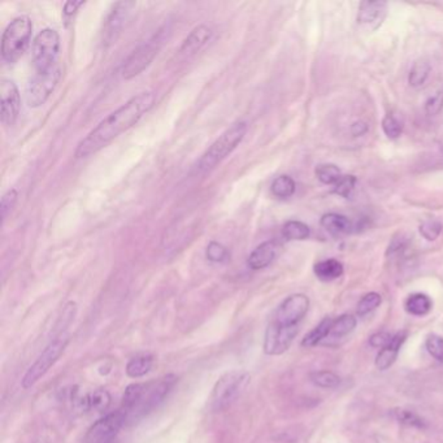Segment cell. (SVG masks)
Here are the masks:
<instances>
[{"mask_svg":"<svg viewBox=\"0 0 443 443\" xmlns=\"http://www.w3.org/2000/svg\"><path fill=\"white\" fill-rule=\"evenodd\" d=\"M155 102L156 97L151 91H144L129 99L125 105H121L120 108L108 114L105 120L100 121L87 137L78 143L75 152V158H87L105 149L121 133L134 127L142 119L143 114L149 112L155 105Z\"/></svg>","mask_w":443,"mask_h":443,"instance_id":"1","label":"cell"},{"mask_svg":"<svg viewBox=\"0 0 443 443\" xmlns=\"http://www.w3.org/2000/svg\"><path fill=\"white\" fill-rule=\"evenodd\" d=\"M177 383V377L166 375L150 383H132L125 389L120 411L125 422H136L164 402Z\"/></svg>","mask_w":443,"mask_h":443,"instance_id":"2","label":"cell"},{"mask_svg":"<svg viewBox=\"0 0 443 443\" xmlns=\"http://www.w3.org/2000/svg\"><path fill=\"white\" fill-rule=\"evenodd\" d=\"M246 133L247 124L245 121L233 124L204 152L203 156L198 161V171L201 173L208 172L220 164L228 155H230L237 149V146L243 141Z\"/></svg>","mask_w":443,"mask_h":443,"instance_id":"3","label":"cell"},{"mask_svg":"<svg viewBox=\"0 0 443 443\" xmlns=\"http://www.w3.org/2000/svg\"><path fill=\"white\" fill-rule=\"evenodd\" d=\"M33 23L28 16H18L8 23L1 37V58L8 64L18 60L31 45Z\"/></svg>","mask_w":443,"mask_h":443,"instance_id":"4","label":"cell"},{"mask_svg":"<svg viewBox=\"0 0 443 443\" xmlns=\"http://www.w3.org/2000/svg\"><path fill=\"white\" fill-rule=\"evenodd\" d=\"M250 383V375L246 372L232 370L218 378L210 394V408L213 411L225 410L240 398Z\"/></svg>","mask_w":443,"mask_h":443,"instance_id":"5","label":"cell"},{"mask_svg":"<svg viewBox=\"0 0 443 443\" xmlns=\"http://www.w3.org/2000/svg\"><path fill=\"white\" fill-rule=\"evenodd\" d=\"M69 343L68 334H61L46 346L45 350L31 365V368L26 370L21 380V386L23 389H31L36 383L50 370L53 364L60 359L61 355L65 351Z\"/></svg>","mask_w":443,"mask_h":443,"instance_id":"6","label":"cell"},{"mask_svg":"<svg viewBox=\"0 0 443 443\" xmlns=\"http://www.w3.org/2000/svg\"><path fill=\"white\" fill-rule=\"evenodd\" d=\"M60 36L55 29H43L33 42V63L36 72H47L59 64Z\"/></svg>","mask_w":443,"mask_h":443,"instance_id":"7","label":"cell"},{"mask_svg":"<svg viewBox=\"0 0 443 443\" xmlns=\"http://www.w3.org/2000/svg\"><path fill=\"white\" fill-rule=\"evenodd\" d=\"M163 42H164V31H159L154 37L136 48L124 63L122 77L125 80H130L136 75H141L155 59Z\"/></svg>","mask_w":443,"mask_h":443,"instance_id":"8","label":"cell"},{"mask_svg":"<svg viewBox=\"0 0 443 443\" xmlns=\"http://www.w3.org/2000/svg\"><path fill=\"white\" fill-rule=\"evenodd\" d=\"M61 78L60 64L47 72H36L26 87V103L31 108L45 105Z\"/></svg>","mask_w":443,"mask_h":443,"instance_id":"9","label":"cell"},{"mask_svg":"<svg viewBox=\"0 0 443 443\" xmlns=\"http://www.w3.org/2000/svg\"><path fill=\"white\" fill-rule=\"evenodd\" d=\"M309 299L304 294H293L278 306L272 321L284 326H298L307 315Z\"/></svg>","mask_w":443,"mask_h":443,"instance_id":"10","label":"cell"},{"mask_svg":"<svg viewBox=\"0 0 443 443\" xmlns=\"http://www.w3.org/2000/svg\"><path fill=\"white\" fill-rule=\"evenodd\" d=\"M125 417L120 410L108 413L99 419L85 436L83 443H112L116 441L120 429L125 425Z\"/></svg>","mask_w":443,"mask_h":443,"instance_id":"11","label":"cell"},{"mask_svg":"<svg viewBox=\"0 0 443 443\" xmlns=\"http://www.w3.org/2000/svg\"><path fill=\"white\" fill-rule=\"evenodd\" d=\"M298 334V326H284L271 321L264 337V353L271 356L282 355L289 350Z\"/></svg>","mask_w":443,"mask_h":443,"instance_id":"12","label":"cell"},{"mask_svg":"<svg viewBox=\"0 0 443 443\" xmlns=\"http://www.w3.org/2000/svg\"><path fill=\"white\" fill-rule=\"evenodd\" d=\"M136 7L134 1H119L113 6L111 12L107 16L103 28V42L105 46L116 43L117 38L128 21L132 9Z\"/></svg>","mask_w":443,"mask_h":443,"instance_id":"13","label":"cell"},{"mask_svg":"<svg viewBox=\"0 0 443 443\" xmlns=\"http://www.w3.org/2000/svg\"><path fill=\"white\" fill-rule=\"evenodd\" d=\"M21 98L20 91L14 81L3 78L0 82V108L1 121L7 127H14L20 114Z\"/></svg>","mask_w":443,"mask_h":443,"instance_id":"14","label":"cell"},{"mask_svg":"<svg viewBox=\"0 0 443 443\" xmlns=\"http://www.w3.org/2000/svg\"><path fill=\"white\" fill-rule=\"evenodd\" d=\"M278 250L279 245L276 240L264 242L251 252V255L248 257V267L254 271L267 268L277 257Z\"/></svg>","mask_w":443,"mask_h":443,"instance_id":"15","label":"cell"},{"mask_svg":"<svg viewBox=\"0 0 443 443\" xmlns=\"http://www.w3.org/2000/svg\"><path fill=\"white\" fill-rule=\"evenodd\" d=\"M408 333L406 331H398L397 334L393 336L390 343L380 350V353L375 358V367L380 370H386L390 368L391 365L395 363L398 358L399 350L406 342Z\"/></svg>","mask_w":443,"mask_h":443,"instance_id":"16","label":"cell"},{"mask_svg":"<svg viewBox=\"0 0 443 443\" xmlns=\"http://www.w3.org/2000/svg\"><path fill=\"white\" fill-rule=\"evenodd\" d=\"M385 1H363L358 14V23L361 25H380L386 14Z\"/></svg>","mask_w":443,"mask_h":443,"instance_id":"17","label":"cell"},{"mask_svg":"<svg viewBox=\"0 0 443 443\" xmlns=\"http://www.w3.org/2000/svg\"><path fill=\"white\" fill-rule=\"evenodd\" d=\"M212 37V31L206 25H201L188 34V38L183 41L181 46V53H196L203 47Z\"/></svg>","mask_w":443,"mask_h":443,"instance_id":"18","label":"cell"},{"mask_svg":"<svg viewBox=\"0 0 443 443\" xmlns=\"http://www.w3.org/2000/svg\"><path fill=\"white\" fill-rule=\"evenodd\" d=\"M321 226L333 235H342L353 232V224L351 220L338 215V213H328L321 218Z\"/></svg>","mask_w":443,"mask_h":443,"instance_id":"19","label":"cell"},{"mask_svg":"<svg viewBox=\"0 0 443 443\" xmlns=\"http://www.w3.org/2000/svg\"><path fill=\"white\" fill-rule=\"evenodd\" d=\"M316 277L324 282L334 281L343 274V265L336 259H328L315 265Z\"/></svg>","mask_w":443,"mask_h":443,"instance_id":"20","label":"cell"},{"mask_svg":"<svg viewBox=\"0 0 443 443\" xmlns=\"http://www.w3.org/2000/svg\"><path fill=\"white\" fill-rule=\"evenodd\" d=\"M333 320L331 317H325L321 323L319 324L317 326H315L312 331L308 333L307 336L301 341V346L303 347H315V346L321 343L324 339L328 338L329 334H331V325H333Z\"/></svg>","mask_w":443,"mask_h":443,"instance_id":"21","label":"cell"},{"mask_svg":"<svg viewBox=\"0 0 443 443\" xmlns=\"http://www.w3.org/2000/svg\"><path fill=\"white\" fill-rule=\"evenodd\" d=\"M111 402H112L111 394L105 389H98L83 399L81 405L85 410H91L95 412H105L111 406Z\"/></svg>","mask_w":443,"mask_h":443,"instance_id":"22","label":"cell"},{"mask_svg":"<svg viewBox=\"0 0 443 443\" xmlns=\"http://www.w3.org/2000/svg\"><path fill=\"white\" fill-rule=\"evenodd\" d=\"M432 307H433L432 299L429 298L428 295L421 293L410 295L407 298L406 303H405V308L410 315L420 316V317L428 315L429 312L432 311Z\"/></svg>","mask_w":443,"mask_h":443,"instance_id":"23","label":"cell"},{"mask_svg":"<svg viewBox=\"0 0 443 443\" xmlns=\"http://www.w3.org/2000/svg\"><path fill=\"white\" fill-rule=\"evenodd\" d=\"M152 364L154 358L151 355H139L128 361L125 370L130 378H141L150 372Z\"/></svg>","mask_w":443,"mask_h":443,"instance_id":"24","label":"cell"},{"mask_svg":"<svg viewBox=\"0 0 443 443\" xmlns=\"http://www.w3.org/2000/svg\"><path fill=\"white\" fill-rule=\"evenodd\" d=\"M355 328H356V319L353 315L339 316L333 320L329 337L334 339L343 338L350 333H353Z\"/></svg>","mask_w":443,"mask_h":443,"instance_id":"25","label":"cell"},{"mask_svg":"<svg viewBox=\"0 0 443 443\" xmlns=\"http://www.w3.org/2000/svg\"><path fill=\"white\" fill-rule=\"evenodd\" d=\"M391 416L398 421L399 424L411 427V428L425 429L427 421L424 420L417 413L406 408H395L391 411Z\"/></svg>","mask_w":443,"mask_h":443,"instance_id":"26","label":"cell"},{"mask_svg":"<svg viewBox=\"0 0 443 443\" xmlns=\"http://www.w3.org/2000/svg\"><path fill=\"white\" fill-rule=\"evenodd\" d=\"M295 181L290 176H279L272 183L271 191L273 196L279 199H287L294 196L295 193Z\"/></svg>","mask_w":443,"mask_h":443,"instance_id":"27","label":"cell"},{"mask_svg":"<svg viewBox=\"0 0 443 443\" xmlns=\"http://www.w3.org/2000/svg\"><path fill=\"white\" fill-rule=\"evenodd\" d=\"M432 67L428 61L420 59L416 61L411 68L410 75H408V83L412 87H420L424 83L427 82L429 75H430Z\"/></svg>","mask_w":443,"mask_h":443,"instance_id":"28","label":"cell"},{"mask_svg":"<svg viewBox=\"0 0 443 443\" xmlns=\"http://www.w3.org/2000/svg\"><path fill=\"white\" fill-rule=\"evenodd\" d=\"M311 234L308 225L301 221H287L282 228V235L287 240H307Z\"/></svg>","mask_w":443,"mask_h":443,"instance_id":"29","label":"cell"},{"mask_svg":"<svg viewBox=\"0 0 443 443\" xmlns=\"http://www.w3.org/2000/svg\"><path fill=\"white\" fill-rule=\"evenodd\" d=\"M311 381L315 383L316 386L323 388V389H334L341 383L339 375L333 373L331 370H319L314 372L309 375Z\"/></svg>","mask_w":443,"mask_h":443,"instance_id":"30","label":"cell"},{"mask_svg":"<svg viewBox=\"0 0 443 443\" xmlns=\"http://www.w3.org/2000/svg\"><path fill=\"white\" fill-rule=\"evenodd\" d=\"M316 177L324 185H336L338 182L341 176V171L334 164H320L316 168Z\"/></svg>","mask_w":443,"mask_h":443,"instance_id":"31","label":"cell"},{"mask_svg":"<svg viewBox=\"0 0 443 443\" xmlns=\"http://www.w3.org/2000/svg\"><path fill=\"white\" fill-rule=\"evenodd\" d=\"M207 259L212 263H226L230 259L229 250L218 242H210L206 251Z\"/></svg>","mask_w":443,"mask_h":443,"instance_id":"32","label":"cell"},{"mask_svg":"<svg viewBox=\"0 0 443 443\" xmlns=\"http://www.w3.org/2000/svg\"><path fill=\"white\" fill-rule=\"evenodd\" d=\"M75 312H77V304L73 301H69L68 304L63 309V314H61L59 321L55 325V328H56L55 333H53L55 337H59L61 334H64L65 328L75 320Z\"/></svg>","mask_w":443,"mask_h":443,"instance_id":"33","label":"cell"},{"mask_svg":"<svg viewBox=\"0 0 443 443\" xmlns=\"http://www.w3.org/2000/svg\"><path fill=\"white\" fill-rule=\"evenodd\" d=\"M381 301L383 299H381L380 294L369 293L364 295L358 304V315H368L369 312H372V311H375V308L380 307Z\"/></svg>","mask_w":443,"mask_h":443,"instance_id":"34","label":"cell"},{"mask_svg":"<svg viewBox=\"0 0 443 443\" xmlns=\"http://www.w3.org/2000/svg\"><path fill=\"white\" fill-rule=\"evenodd\" d=\"M356 182H358V180H356L355 176H351V174L342 176L339 178L338 182L334 185L333 193L338 194L339 196H343V198H350L353 193V190H355Z\"/></svg>","mask_w":443,"mask_h":443,"instance_id":"35","label":"cell"},{"mask_svg":"<svg viewBox=\"0 0 443 443\" xmlns=\"http://www.w3.org/2000/svg\"><path fill=\"white\" fill-rule=\"evenodd\" d=\"M442 233V224L437 220L424 221L420 225V234L427 240H436Z\"/></svg>","mask_w":443,"mask_h":443,"instance_id":"36","label":"cell"},{"mask_svg":"<svg viewBox=\"0 0 443 443\" xmlns=\"http://www.w3.org/2000/svg\"><path fill=\"white\" fill-rule=\"evenodd\" d=\"M428 353L438 361H443V338L438 334H429L425 341Z\"/></svg>","mask_w":443,"mask_h":443,"instance_id":"37","label":"cell"},{"mask_svg":"<svg viewBox=\"0 0 443 443\" xmlns=\"http://www.w3.org/2000/svg\"><path fill=\"white\" fill-rule=\"evenodd\" d=\"M383 133L390 139H397L402 134V125L393 114H386L383 120Z\"/></svg>","mask_w":443,"mask_h":443,"instance_id":"38","label":"cell"},{"mask_svg":"<svg viewBox=\"0 0 443 443\" xmlns=\"http://www.w3.org/2000/svg\"><path fill=\"white\" fill-rule=\"evenodd\" d=\"M17 199H18V193L15 188H11L8 190L7 193L4 196H1V216L3 220L9 216V213L15 208L16 203H17Z\"/></svg>","mask_w":443,"mask_h":443,"instance_id":"39","label":"cell"},{"mask_svg":"<svg viewBox=\"0 0 443 443\" xmlns=\"http://www.w3.org/2000/svg\"><path fill=\"white\" fill-rule=\"evenodd\" d=\"M443 108V89L437 91L433 97L427 100L425 103V111L430 116H436L442 111Z\"/></svg>","mask_w":443,"mask_h":443,"instance_id":"40","label":"cell"},{"mask_svg":"<svg viewBox=\"0 0 443 443\" xmlns=\"http://www.w3.org/2000/svg\"><path fill=\"white\" fill-rule=\"evenodd\" d=\"M391 338H393V336H391L390 333L378 331V333H375L369 338V345L372 346L373 348L383 350V347H386V346L390 343Z\"/></svg>","mask_w":443,"mask_h":443,"instance_id":"41","label":"cell"},{"mask_svg":"<svg viewBox=\"0 0 443 443\" xmlns=\"http://www.w3.org/2000/svg\"><path fill=\"white\" fill-rule=\"evenodd\" d=\"M407 247L406 238H403V235H400L399 238H394L391 240L390 246L388 248V256L398 255L400 252L405 251V248Z\"/></svg>","mask_w":443,"mask_h":443,"instance_id":"42","label":"cell"},{"mask_svg":"<svg viewBox=\"0 0 443 443\" xmlns=\"http://www.w3.org/2000/svg\"><path fill=\"white\" fill-rule=\"evenodd\" d=\"M367 132H368V125L365 122H363V121H356L351 125L353 136L361 137L363 134H365Z\"/></svg>","mask_w":443,"mask_h":443,"instance_id":"43","label":"cell"},{"mask_svg":"<svg viewBox=\"0 0 443 443\" xmlns=\"http://www.w3.org/2000/svg\"><path fill=\"white\" fill-rule=\"evenodd\" d=\"M85 3L83 1H68V3H65V6H64V15L67 16H73L75 12L78 11V8L83 6Z\"/></svg>","mask_w":443,"mask_h":443,"instance_id":"44","label":"cell"},{"mask_svg":"<svg viewBox=\"0 0 443 443\" xmlns=\"http://www.w3.org/2000/svg\"><path fill=\"white\" fill-rule=\"evenodd\" d=\"M34 443H48V442H47L46 439H38V441H36V442Z\"/></svg>","mask_w":443,"mask_h":443,"instance_id":"45","label":"cell"}]
</instances>
